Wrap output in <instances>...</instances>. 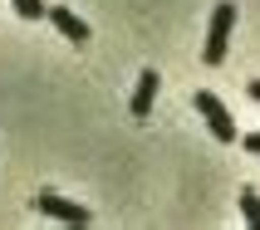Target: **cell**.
Returning a JSON list of instances; mask_svg holds the SVG:
<instances>
[{
	"label": "cell",
	"mask_w": 260,
	"mask_h": 230,
	"mask_svg": "<svg viewBox=\"0 0 260 230\" xmlns=\"http://www.w3.org/2000/svg\"><path fill=\"white\" fill-rule=\"evenodd\" d=\"M191 108H197V113L206 118V128H211V137H216V142H236V137H241V132H236V118H231V108H226V103H221L216 93L197 88V93H191Z\"/></svg>",
	"instance_id": "obj_1"
},
{
	"label": "cell",
	"mask_w": 260,
	"mask_h": 230,
	"mask_svg": "<svg viewBox=\"0 0 260 230\" xmlns=\"http://www.w3.org/2000/svg\"><path fill=\"white\" fill-rule=\"evenodd\" d=\"M246 88H250V98H255V103H260V79H250V84H246Z\"/></svg>",
	"instance_id": "obj_9"
},
{
	"label": "cell",
	"mask_w": 260,
	"mask_h": 230,
	"mask_svg": "<svg viewBox=\"0 0 260 230\" xmlns=\"http://www.w3.org/2000/svg\"><path fill=\"white\" fill-rule=\"evenodd\" d=\"M44 15L54 20V29L64 34V40H74V44H88V25H84V20H79V15L69 10V5H49Z\"/></svg>",
	"instance_id": "obj_4"
},
{
	"label": "cell",
	"mask_w": 260,
	"mask_h": 230,
	"mask_svg": "<svg viewBox=\"0 0 260 230\" xmlns=\"http://www.w3.org/2000/svg\"><path fill=\"white\" fill-rule=\"evenodd\" d=\"M157 88H162L157 69H143V73H138V88H133V118H147V113H152V98H157Z\"/></svg>",
	"instance_id": "obj_5"
},
{
	"label": "cell",
	"mask_w": 260,
	"mask_h": 230,
	"mask_svg": "<svg viewBox=\"0 0 260 230\" xmlns=\"http://www.w3.org/2000/svg\"><path fill=\"white\" fill-rule=\"evenodd\" d=\"M10 5H15V15H20V20H40V15L49 10L44 0H10Z\"/></svg>",
	"instance_id": "obj_7"
},
{
	"label": "cell",
	"mask_w": 260,
	"mask_h": 230,
	"mask_svg": "<svg viewBox=\"0 0 260 230\" xmlns=\"http://www.w3.org/2000/svg\"><path fill=\"white\" fill-rule=\"evenodd\" d=\"M35 211H40V216L64 220V225H88V220H93L79 201H64V196H54V191H40V196H35Z\"/></svg>",
	"instance_id": "obj_3"
},
{
	"label": "cell",
	"mask_w": 260,
	"mask_h": 230,
	"mask_svg": "<svg viewBox=\"0 0 260 230\" xmlns=\"http://www.w3.org/2000/svg\"><path fill=\"white\" fill-rule=\"evenodd\" d=\"M231 25H236V5L231 0H221L216 10H211V29H206V49H202V59L206 64H211V69H216L221 59H226V49H231Z\"/></svg>",
	"instance_id": "obj_2"
},
{
	"label": "cell",
	"mask_w": 260,
	"mask_h": 230,
	"mask_svg": "<svg viewBox=\"0 0 260 230\" xmlns=\"http://www.w3.org/2000/svg\"><path fill=\"white\" fill-rule=\"evenodd\" d=\"M241 216L250 230H260V191H241Z\"/></svg>",
	"instance_id": "obj_6"
},
{
	"label": "cell",
	"mask_w": 260,
	"mask_h": 230,
	"mask_svg": "<svg viewBox=\"0 0 260 230\" xmlns=\"http://www.w3.org/2000/svg\"><path fill=\"white\" fill-rule=\"evenodd\" d=\"M246 152H255V157H260V132H250V137H246Z\"/></svg>",
	"instance_id": "obj_8"
}]
</instances>
